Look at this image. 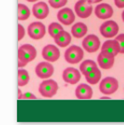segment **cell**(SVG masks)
Masks as SVG:
<instances>
[{
	"label": "cell",
	"instance_id": "1",
	"mask_svg": "<svg viewBox=\"0 0 124 125\" xmlns=\"http://www.w3.org/2000/svg\"><path fill=\"white\" fill-rule=\"evenodd\" d=\"M36 49L30 44H23L18 49V67L22 68L36 57Z\"/></svg>",
	"mask_w": 124,
	"mask_h": 125
},
{
	"label": "cell",
	"instance_id": "2",
	"mask_svg": "<svg viewBox=\"0 0 124 125\" xmlns=\"http://www.w3.org/2000/svg\"><path fill=\"white\" fill-rule=\"evenodd\" d=\"M57 90H58L57 82L51 79L42 81L39 85V93L43 97H46V98L53 97L57 93Z\"/></svg>",
	"mask_w": 124,
	"mask_h": 125
},
{
	"label": "cell",
	"instance_id": "3",
	"mask_svg": "<svg viewBox=\"0 0 124 125\" xmlns=\"http://www.w3.org/2000/svg\"><path fill=\"white\" fill-rule=\"evenodd\" d=\"M83 55H84L83 49H81L79 46L72 45L65 51L64 58L69 64H76L82 60Z\"/></svg>",
	"mask_w": 124,
	"mask_h": 125
},
{
	"label": "cell",
	"instance_id": "4",
	"mask_svg": "<svg viewBox=\"0 0 124 125\" xmlns=\"http://www.w3.org/2000/svg\"><path fill=\"white\" fill-rule=\"evenodd\" d=\"M118 81L114 77H106L102 79L99 85V90L105 95H110L115 93L118 89Z\"/></svg>",
	"mask_w": 124,
	"mask_h": 125
},
{
	"label": "cell",
	"instance_id": "5",
	"mask_svg": "<svg viewBox=\"0 0 124 125\" xmlns=\"http://www.w3.org/2000/svg\"><path fill=\"white\" fill-rule=\"evenodd\" d=\"M99 30H100V33L103 37L112 38L117 35L118 31H119V26L115 21L108 20V21H105L103 24H101Z\"/></svg>",
	"mask_w": 124,
	"mask_h": 125
},
{
	"label": "cell",
	"instance_id": "6",
	"mask_svg": "<svg viewBox=\"0 0 124 125\" xmlns=\"http://www.w3.org/2000/svg\"><path fill=\"white\" fill-rule=\"evenodd\" d=\"M27 31L29 37L34 40H40L41 38L44 37L46 33L45 26L41 22H32L30 25H28Z\"/></svg>",
	"mask_w": 124,
	"mask_h": 125
},
{
	"label": "cell",
	"instance_id": "7",
	"mask_svg": "<svg viewBox=\"0 0 124 125\" xmlns=\"http://www.w3.org/2000/svg\"><path fill=\"white\" fill-rule=\"evenodd\" d=\"M35 73L41 79H47L54 73V67L50 62H40L35 67Z\"/></svg>",
	"mask_w": 124,
	"mask_h": 125
},
{
	"label": "cell",
	"instance_id": "8",
	"mask_svg": "<svg viewBox=\"0 0 124 125\" xmlns=\"http://www.w3.org/2000/svg\"><path fill=\"white\" fill-rule=\"evenodd\" d=\"M82 46L89 53H94L100 48V40L94 34L87 35L82 41Z\"/></svg>",
	"mask_w": 124,
	"mask_h": 125
},
{
	"label": "cell",
	"instance_id": "9",
	"mask_svg": "<svg viewBox=\"0 0 124 125\" xmlns=\"http://www.w3.org/2000/svg\"><path fill=\"white\" fill-rule=\"evenodd\" d=\"M75 13L80 18H88L92 13L91 4L88 3L87 0H79L76 2L75 6Z\"/></svg>",
	"mask_w": 124,
	"mask_h": 125
},
{
	"label": "cell",
	"instance_id": "10",
	"mask_svg": "<svg viewBox=\"0 0 124 125\" xmlns=\"http://www.w3.org/2000/svg\"><path fill=\"white\" fill-rule=\"evenodd\" d=\"M62 78H63V80L66 83H69V84H76L81 78V71H78L74 67H68L63 71Z\"/></svg>",
	"mask_w": 124,
	"mask_h": 125
},
{
	"label": "cell",
	"instance_id": "11",
	"mask_svg": "<svg viewBox=\"0 0 124 125\" xmlns=\"http://www.w3.org/2000/svg\"><path fill=\"white\" fill-rule=\"evenodd\" d=\"M42 57L48 62H55L60 57V51L56 46L48 44L42 49Z\"/></svg>",
	"mask_w": 124,
	"mask_h": 125
},
{
	"label": "cell",
	"instance_id": "12",
	"mask_svg": "<svg viewBox=\"0 0 124 125\" xmlns=\"http://www.w3.org/2000/svg\"><path fill=\"white\" fill-rule=\"evenodd\" d=\"M57 18L63 25H71L75 20V14L70 8H63L58 11Z\"/></svg>",
	"mask_w": 124,
	"mask_h": 125
},
{
	"label": "cell",
	"instance_id": "13",
	"mask_svg": "<svg viewBox=\"0 0 124 125\" xmlns=\"http://www.w3.org/2000/svg\"><path fill=\"white\" fill-rule=\"evenodd\" d=\"M101 51L104 53L110 54L112 56H116L120 53V46L118 41L115 40H107L101 46Z\"/></svg>",
	"mask_w": 124,
	"mask_h": 125
},
{
	"label": "cell",
	"instance_id": "14",
	"mask_svg": "<svg viewBox=\"0 0 124 125\" xmlns=\"http://www.w3.org/2000/svg\"><path fill=\"white\" fill-rule=\"evenodd\" d=\"M97 62H98V65L100 66V68L107 70V69L112 68V66L114 65L115 56H112L110 54L104 53V52L101 51L97 57Z\"/></svg>",
	"mask_w": 124,
	"mask_h": 125
},
{
	"label": "cell",
	"instance_id": "15",
	"mask_svg": "<svg viewBox=\"0 0 124 125\" xmlns=\"http://www.w3.org/2000/svg\"><path fill=\"white\" fill-rule=\"evenodd\" d=\"M94 13L99 19H108L113 15V9L107 3H100L95 7Z\"/></svg>",
	"mask_w": 124,
	"mask_h": 125
},
{
	"label": "cell",
	"instance_id": "16",
	"mask_svg": "<svg viewBox=\"0 0 124 125\" xmlns=\"http://www.w3.org/2000/svg\"><path fill=\"white\" fill-rule=\"evenodd\" d=\"M33 15L38 19H45L49 14L48 5L44 2H37L32 7Z\"/></svg>",
	"mask_w": 124,
	"mask_h": 125
},
{
	"label": "cell",
	"instance_id": "17",
	"mask_svg": "<svg viewBox=\"0 0 124 125\" xmlns=\"http://www.w3.org/2000/svg\"><path fill=\"white\" fill-rule=\"evenodd\" d=\"M92 95H93V91L91 89V87L87 84H79L77 86V88L75 89V96L78 98V99H91L92 98Z\"/></svg>",
	"mask_w": 124,
	"mask_h": 125
},
{
	"label": "cell",
	"instance_id": "18",
	"mask_svg": "<svg viewBox=\"0 0 124 125\" xmlns=\"http://www.w3.org/2000/svg\"><path fill=\"white\" fill-rule=\"evenodd\" d=\"M87 26L86 24L82 23V22H77L75 23L71 28V33L75 38H82L84 37L87 33Z\"/></svg>",
	"mask_w": 124,
	"mask_h": 125
},
{
	"label": "cell",
	"instance_id": "19",
	"mask_svg": "<svg viewBox=\"0 0 124 125\" xmlns=\"http://www.w3.org/2000/svg\"><path fill=\"white\" fill-rule=\"evenodd\" d=\"M54 41H55V43L58 46H60V47H66L71 42V35L67 32V31L63 30V31H61V33L56 38H54Z\"/></svg>",
	"mask_w": 124,
	"mask_h": 125
},
{
	"label": "cell",
	"instance_id": "20",
	"mask_svg": "<svg viewBox=\"0 0 124 125\" xmlns=\"http://www.w3.org/2000/svg\"><path fill=\"white\" fill-rule=\"evenodd\" d=\"M95 68H97L96 63L93 60H90V59H87V60L83 61L80 64V71H81V73L83 74L84 76L88 75L90 72L92 70H94Z\"/></svg>",
	"mask_w": 124,
	"mask_h": 125
},
{
	"label": "cell",
	"instance_id": "21",
	"mask_svg": "<svg viewBox=\"0 0 124 125\" xmlns=\"http://www.w3.org/2000/svg\"><path fill=\"white\" fill-rule=\"evenodd\" d=\"M85 78L89 84H97L101 79V72H100L99 68L97 67L94 70H92L88 75L85 76Z\"/></svg>",
	"mask_w": 124,
	"mask_h": 125
},
{
	"label": "cell",
	"instance_id": "22",
	"mask_svg": "<svg viewBox=\"0 0 124 125\" xmlns=\"http://www.w3.org/2000/svg\"><path fill=\"white\" fill-rule=\"evenodd\" d=\"M61 31H63V27H62L61 24H59L57 22L51 23L49 25V27H48V33H49V35L52 37L53 39L56 38L61 33Z\"/></svg>",
	"mask_w": 124,
	"mask_h": 125
},
{
	"label": "cell",
	"instance_id": "23",
	"mask_svg": "<svg viewBox=\"0 0 124 125\" xmlns=\"http://www.w3.org/2000/svg\"><path fill=\"white\" fill-rule=\"evenodd\" d=\"M29 17H30L29 8L24 4L19 3L18 4V19L21 20V21H24V20H27Z\"/></svg>",
	"mask_w": 124,
	"mask_h": 125
},
{
	"label": "cell",
	"instance_id": "24",
	"mask_svg": "<svg viewBox=\"0 0 124 125\" xmlns=\"http://www.w3.org/2000/svg\"><path fill=\"white\" fill-rule=\"evenodd\" d=\"M29 73L24 70V69H21L20 68L18 70V86L19 87H22V86H25L27 83L29 82Z\"/></svg>",
	"mask_w": 124,
	"mask_h": 125
},
{
	"label": "cell",
	"instance_id": "25",
	"mask_svg": "<svg viewBox=\"0 0 124 125\" xmlns=\"http://www.w3.org/2000/svg\"><path fill=\"white\" fill-rule=\"evenodd\" d=\"M48 1H49L50 6L55 8V9L63 7L67 3V0H48Z\"/></svg>",
	"mask_w": 124,
	"mask_h": 125
},
{
	"label": "cell",
	"instance_id": "26",
	"mask_svg": "<svg viewBox=\"0 0 124 125\" xmlns=\"http://www.w3.org/2000/svg\"><path fill=\"white\" fill-rule=\"evenodd\" d=\"M116 40L118 41L119 46H120V53L121 54H124V34L117 35Z\"/></svg>",
	"mask_w": 124,
	"mask_h": 125
},
{
	"label": "cell",
	"instance_id": "27",
	"mask_svg": "<svg viewBox=\"0 0 124 125\" xmlns=\"http://www.w3.org/2000/svg\"><path fill=\"white\" fill-rule=\"evenodd\" d=\"M18 99H36V96L30 92H26L24 94H21L19 91V97Z\"/></svg>",
	"mask_w": 124,
	"mask_h": 125
},
{
	"label": "cell",
	"instance_id": "28",
	"mask_svg": "<svg viewBox=\"0 0 124 125\" xmlns=\"http://www.w3.org/2000/svg\"><path fill=\"white\" fill-rule=\"evenodd\" d=\"M24 34H25V29L22 25L18 24V40L21 41V39H23L24 37Z\"/></svg>",
	"mask_w": 124,
	"mask_h": 125
},
{
	"label": "cell",
	"instance_id": "29",
	"mask_svg": "<svg viewBox=\"0 0 124 125\" xmlns=\"http://www.w3.org/2000/svg\"><path fill=\"white\" fill-rule=\"evenodd\" d=\"M114 3L118 8H124V0H114Z\"/></svg>",
	"mask_w": 124,
	"mask_h": 125
},
{
	"label": "cell",
	"instance_id": "30",
	"mask_svg": "<svg viewBox=\"0 0 124 125\" xmlns=\"http://www.w3.org/2000/svg\"><path fill=\"white\" fill-rule=\"evenodd\" d=\"M89 4H93V3H99L101 1H103V0H87Z\"/></svg>",
	"mask_w": 124,
	"mask_h": 125
},
{
	"label": "cell",
	"instance_id": "31",
	"mask_svg": "<svg viewBox=\"0 0 124 125\" xmlns=\"http://www.w3.org/2000/svg\"><path fill=\"white\" fill-rule=\"evenodd\" d=\"M26 1H28V2H36V1H38V0H26Z\"/></svg>",
	"mask_w": 124,
	"mask_h": 125
},
{
	"label": "cell",
	"instance_id": "32",
	"mask_svg": "<svg viewBox=\"0 0 124 125\" xmlns=\"http://www.w3.org/2000/svg\"><path fill=\"white\" fill-rule=\"evenodd\" d=\"M122 20H123V22H124V11L122 12Z\"/></svg>",
	"mask_w": 124,
	"mask_h": 125
}]
</instances>
